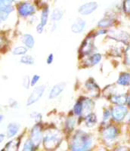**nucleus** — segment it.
<instances>
[{"instance_id": "f257e3e1", "label": "nucleus", "mask_w": 130, "mask_h": 151, "mask_svg": "<svg viewBox=\"0 0 130 151\" xmlns=\"http://www.w3.org/2000/svg\"><path fill=\"white\" fill-rule=\"evenodd\" d=\"M92 139L86 132L79 131L73 137L70 142L71 151H89L92 147Z\"/></svg>"}, {"instance_id": "f03ea898", "label": "nucleus", "mask_w": 130, "mask_h": 151, "mask_svg": "<svg viewBox=\"0 0 130 151\" xmlns=\"http://www.w3.org/2000/svg\"><path fill=\"white\" fill-rule=\"evenodd\" d=\"M61 141V134L59 131L55 129L48 130L43 137L44 147L48 150H53L58 147Z\"/></svg>"}, {"instance_id": "7ed1b4c3", "label": "nucleus", "mask_w": 130, "mask_h": 151, "mask_svg": "<svg viewBox=\"0 0 130 151\" xmlns=\"http://www.w3.org/2000/svg\"><path fill=\"white\" fill-rule=\"evenodd\" d=\"M45 91H46V86H36L34 89L32 90L30 95L28 98L27 101V105L31 106V105L36 103L43 97Z\"/></svg>"}, {"instance_id": "20e7f679", "label": "nucleus", "mask_w": 130, "mask_h": 151, "mask_svg": "<svg viewBox=\"0 0 130 151\" xmlns=\"http://www.w3.org/2000/svg\"><path fill=\"white\" fill-rule=\"evenodd\" d=\"M43 139V132H42L41 126L40 125H36L31 130L30 141H32L35 147H37L40 145Z\"/></svg>"}, {"instance_id": "39448f33", "label": "nucleus", "mask_w": 130, "mask_h": 151, "mask_svg": "<svg viewBox=\"0 0 130 151\" xmlns=\"http://www.w3.org/2000/svg\"><path fill=\"white\" fill-rule=\"evenodd\" d=\"M128 113V109L124 105H116L112 110L111 115L116 122H121L124 119Z\"/></svg>"}, {"instance_id": "423d86ee", "label": "nucleus", "mask_w": 130, "mask_h": 151, "mask_svg": "<svg viewBox=\"0 0 130 151\" xmlns=\"http://www.w3.org/2000/svg\"><path fill=\"white\" fill-rule=\"evenodd\" d=\"M18 13L21 17H29L35 13V7L30 2H22L21 5L18 6Z\"/></svg>"}, {"instance_id": "0eeeda50", "label": "nucleus", "mask_w": 130, "mask_h": 151, "mask_svg": "<svg viewBox=\"0 0 130 151\" xmlns=\"http://www.w3.org/2000/svg\"><path fill=\"white\" fill-rule=\"evenodd\" d=\"M103 137L107 141H112L118 134V130L113 125H109L105 128L102 132Z\"/></svg>"}, {"instance_id": "6e6552de", "label": "nucleus", "mask_w": 130, "mask_h": 151, "mask_svg": "<svg viewBox=\"0 0 130 151\" xmlns=\"http://www.w3.org/2000/svg\"><path fill=\"white\" fill-rule=\"evenodd\" d=\"M98 3L95 2H89L84 3L79 8V13L82 15H89L97 9Z\"/></svg>"}, {"instance_id": "1a4fd4ad", "label": "nucleus", "mask_w": 130, "mask_h": 151, "mask_svg": "<svg viewBox=\"0 0 130 151\" xmlns=\"http://www.w3.org/2000/svg\"><path fill=\"white\" fill-rule=\"evenodd\" d=\"M65 87H66V83H60L55 85L53 87L51 88L49 91V95L48 96H49L50 99H55V98H58L63 92Z\"/></svg>"}, {"instance_id": "9d476101", "label": "nucleus", "mask_w": 130, "mask_h": 151, "mask_svg": "<svg viewBox=\"0 0 130 151\" xmlns=\"http://www.w3.org/2000/svg\"><path fill=\"white\" fill-rule=\"evenodd\" d=\"M86 26V22L82 18L77 19L71 26V31L74 33H80L83 32Z\"/></svg>"}, {"instance_id": "9b49d317", "label": "nucleus", "mask_w": 130, "mask_h": 151, "mask_svg": "<svg viewBox=\"0 0 130 151\" xmlns=\"http://www.w3.org/2000/svg\"><path fill=\"white\" fill-rule=\"evenodd\" d=\"M12 1L9 0H0V13H7L10 14L13 11Z\"/></svg>"}, {"instance_id": "f8f14e48", "label": "nucleus", "mask_w": 130, "mask_h": 151, "mask_svg": "<svg viewBox=\"0 0 130 151\" xmlns=\"http://www.w3.org/2000/svg\"><path fill=\"white\" fill-rule=\"evenodd\" d=\"M20 130V125L17 122H11L8 125L7 127V137L9 138L14 137L17 135Z\"/></svg>"}, {"instance_id": "ddd939ff", "label": "nucleus", "mask_w": 130, "mask_h": 151, "mask_svg": "<svg viewBox=\"0 0 130 151\" xmlns=\"http://www.w3.org/2000/svg\"><path fill=\"white\" fill-rule=\"evenodd\" d=\"M20 143H21V141L17 138L11 140L5 144V147L2 150V151H17L19 146H20Z\"/></svg>"}, {"instance_id": "4468645a", "label": "nucleus", "mask_w": 130, "mask_h": 151, "mask_svg": "<svg viewBox=\"0 0 130 151\" xmlns=\"http://www.w3.org/2000/svg\"><path fill=\"white\" fill-rule=\"evenodd\" d=\"M111 101L116 105H124L128 101L126 94H117L111 97Z\"/></svg>"}, {"instance_id": "2eb2a0df", "label": "nucleus", "mask_w": 130, "mask_h": 151, "mask_svg": "<svg viewBox=\"0 0 130 151\" xmlns=\"http://www.w3.org/2000/svg\"><path fill=\"white\" fill-rule=\"evenodd\" d=\"M22 42L25 45L26 48H32L35 45V40L33 36L29 33H26L22 37Z\"/></svg>"}, {"instance_id": "dca6fc26", "label": "nucleus", "mask_w": 130, "mask_h": 151, "mask_svg": "<svg viewBox=\"0 0 130 151\" xmlns=\"http://www.w3.org/2000/svg\"><path fill=\"white\" fill-rule=\"evenodd\" d=\"M117 83L122 86H130V73H122L119 76Z\"/></svg>"}, {"instance_id": "f3484780", "label": "nucleus", "mask_w": 130, "mask_h": 151, "mask_svg": "<svg viewBox=\"0 0 130 151\" xmlns=\"http://www.w3.org/2000/svg\"><path fill=\"white\" fill-rule=\"evenodd\" d=\"M82 113L86 114V116L91 113V110H92L93 102L89 98H85L82 101Z\"/></svg>"}, {"instance_id": "a211bd4d", "label": "nucleus", "mask_w": 130, "mask_h": 151, "mask_svg": "<svg viewBox=\"0 0 130 151\" xmlns=\"http://www.w3.org/2000/svg\"><path fill=\"white\" fill-rule=\"evenodd\" d=\"M101 55L98 53L93 54L92 55H91L89 58L86 60V63H87L88 66H95L96 64H98L101 61Z\"/></svg>"}, {"instance_id": "6ab92c4d", "label": "nucleus", "mask_w": 130, "mask_h": 151, "mask_svg": "<svg viewBox=\"0 0 130 151\" xmlns=\"http://www.w3.org/2000/svg\"><path fill=\"white\" fill-rule=\"evenodd\" d=\"M81 49L82 51V53L85 54V55H88L89 53H90L93 50V42L92 41V40L88 39V40H85Z\"/></svg>"}, {"instance_id": "aec40b11", "label": "nucleus", "mask_w": 130, "mask_h": 151, "mask_svg": "<svg viewBox=\"0 0 130 151\" xmlns=\"http://www.w3.org/2000/svg\"><path fill=\"white\" fill-rule=\"evenodd\" d=\"M85 122H86V125H87L88 127H93L97 122V117H96L95 114H94V113L88 114L86 116V119H85Z\"/></svg>"}, {"instance_id": "412c9836", "label": "nucleus", "mask_w": 130, "mask_h": 151, "mask_svg": "<svg viewBox=\"0 0 130 151\" xmlns=\"http://www.w3.org/2000/svg\"><path fill=\"white\" fill-rule=\"evenodd\" d=\"M64 15V12L63 11L61 10L59 8H56L53 10V12H51V20L54 21H60L61 19L62 18Z\"/></svg>"}, {"instance_id": "4be33fe9", "label": "nucleus", "mask_w": 130, "mask_h": 151, "mask_svg": "<svg viewBox=\"0 0 130 151\" xmlns=\"http://www.w3.org/2000/svg\"><path fill=\"white\" fill-rule=\"evenodd\" d=\"M48 16H49V9H48V7H45L43 9V12H42L41 14V18H40V24L43 27H45L47 24Z\"/></svg>"}, {"instance_id": "5701e85b", "label": "nucleus", "mask_w": 130, "mask_h": 151, "mask_svg": "<svg viewBox=\"0 0 130 151\" xmlns=\"http://www.w3.org/2000/svg\"><path fill=\"white\" fill-rule=\"evenodd\" d=\"M113 38L115 40H118V41L121 42H126L129 38V35L126 33V32H124V31H120L118 33H116L113 34Z\"/></svg>"}, {"instance_id": "b1692460", "label": "nucleus", "mask_w": 130, "mask_h": 151, "mask_svg": "<svg viewBox=\"0 0 130 151\" xmlns=\"http://www.w3.org/2000/svg\"><path fill=\"white\" fill-rule=\"evenodd\" d=\"M34 58L33 57L30 55H24L20 59V62L21 64H26V65H32L34 64Z\"/></svg>"}, {"instance_id": "393cba45", "label": "nucleus", "mask_w": 130, "mask_h": 151, "mask_svg": "<svg viewBox=\"0 0 130 151\" xmlns=\"http://www.w3.org/2000/svg\"><path fill=\"white\" fill-rule=\"evenodd\" d=\"M27 52V48L25 46H17L13 49L12 53L14 55H24Z\"/></svg>"}, {"instance_id": "a878e982", "label": "nucleus", "mask_w": 130, "mask_h": 151, "mask_svg": "<svg viewBox=\"0 0 130 151\" xmlns=\"http://www.w3.org/2000/svg\"><path fill=\"white\" fill-rule=\"evenodd\" d=\"M74 112L77 116L81 115L82 113V101H78L74 106Z\"/></svg>"}, {"instance_id": "bb28decb", "label": "nucleus", "mask_w": 130, "mask_h": 151, "mask_svg": "<svg viewBox=\"0 0 130 151\" xmlns=\"http://www.w3.org/2000/svg\"><path fill=\"white\" fill-rule=\"evenodd\" d=\"M35 146L30 141V139H28L25 141L23 147L22 151H35Z\"/></svg>"}, {"instance_id": "cd10ccee", "label": "nucleus", "mask_w": 130, "mask_h": 151, "mask_svg": "<svg viewBox=\"0 0 130 151\" xmlns=\"http://www.w3.org/2000/svg\"><path fill=\"white\" fill-rule=\"evenodd\" d=\"M113 21L110 18H104L98 22V27H110L112 25Z\"/></svg>"}, {"instance_id": "c85d7f7f", "label": "nucleus", "mask_w": 130, "mask_h": 151, "mask_svg": "<svg viewBox=\"0 0 130 151\" xmlns=\"http://www.w3.org/2000/svg\"><path fill=\"white\" fill-rule=\"evenodd\" d=\"M75 123V119H74V117H70V118L67 119V121H66V128H67V129H68L69 131H71L74 129Z\"/></svg>"}, {"instance_id": "c756f323", "label": "nucleus", "mask_w": 130, "mask_h": 151, "mask_svg": "<svg viewBox=\"0 0 130 151\" xmlns=\"http://www.w3.org/2000/svg\"><path fill=\"white\" fill-rule=\"evenodd\" d=\"M30 79L29 76H25L23 79L22 81V85L25 88H29L30 86Z\"/></svg>"}, {"instance_id": "7c9ffc66", "label": "nucleus", "mask_w": 130, "mask_h": 151, "mask_svg": "<svg viewBox=\"0 0 130 151\" xmlns=\"http://www.w3.org/2000/svg\"><path fill=\"white\" fill-rule=\"evenodd\" d=\"M40 76L39 75H37V74H35V75L32 76V79H31V81H30V86H35L36 84H37V83L40 81Z\"/></svg>"}, {"instance_id": "2f4dec72", "label": "nucleus", "mask_w": 130, "mask_h": 151, "mask_svg": "<svg viewBox=\"0 0 130 151\" xmlns=\"http://www.w3.org/2000/svg\"><path fill=\"white\" fill-rule=\"evenodd\" d=\"M123 9L125 12L130 14V1H126L124 2V5H123Z\"/></svg>"}, {"instance_id": "473e14b6", "label": "nucleus", "mask_w": 130, "mask_h": 151, "mask_svg": "<svg viewBox=\"0 0 130 151\" xmlns=\"http://www.w3.org/2000/svg\"><path fill=\"white\" fill-rule=\"evenodd\" d=\"M110 115H111L110 112L108 110H105V111H104V115H103V119H104V122H106V120L109 119Z\"/></svg>"}, {"instance_id": "72a5a7b5", "label": "nucleus", "mask_w": 130, "mask_h": 151, "mask_svg": "<svg viewBox=\"0 0 130 151\" xmlns=\"http://www.w3.org/2000/svg\"><path fill=\"white\" fill-rule=\"evenodd\" d=\"M31 117H32V118H33V119H35L36 120L40 121V119H42V115L40 114V113L35 112V113H31Z\"/></svg>"}, {"instance_id": "f704fd0d", "label": "nucleus", "mask_w": 130, "mask_h": 151, "mask_svg": "<svg viewBox=\"0 0 130 151\" xmlns=\"http://www.w3.org/2000/svg\"><path fill=\"white\" fill-rule=\"evenodd\" d=\"M6 45V40H5V37L2 36H0V49L3 48Z\"/></svg>"}, {"instance_id": "c9c22d12", "label": "nucleus", "mask_w": 130, "mask_h": 151, "mask_svg": "<svg viewBox=\"0 0 130 151\" xmlns=\"http://www.w3.org/2000/svg\"><path fill=\"white\" fill-rule=\"evenodd\" d=\"M54 60V55L52 53L49 54L46 58V63L48 64H51Z\"/></svg>"}, {"instance_id": "e433bc0d", "label": "nucleus", "mask_w": 130, "mask_h": 151, "mask_svg": "<svg viewBox=\"0 0 130 151\" xmlns=\"http://www.w3.org/2000/svg\"><path fill=\"white\" fill-rule=\"evenodd\" d=\"M44 27H43V25H42L41 24H39L37 25V27H36V31H37L38 33H42L43 32V30H44Z\"/></svg>"}, {"instance_id": "4c0bfd02", "label": "nucleus", "mask_w": 130, "mask_h": 151, "mask_svg": "<svg viewBox=\"0 0 130 151\" xmlns=\"http://www.w3.org/2000/svg\"><path fill=\"white\" fill-rule=\"evenodd\" d=\"M116 151H129L127 147H118L116 150Z\"/></svg>"}, {"instance_id": "58836bf2", "label": "nucleus", "mask_w": 130, "mask_h": 151, "mask_svg": "<svg viewBox=\"0 0 130 151\" xmlns=\"http://www.w3.org/2000/svg\"><path fill=\"white\" fill-rule=\"evenodd\" d=\"M5 135L4 134H0V144L4 141Z\"/></svg>"}, {"instance_id": "ea45409f", "label": "nucleus", "mask_w": 130, "mask_h": 151, "mask_svg": "<svg viewBox=\"0 0 130 151\" xmlns=\"http://www.w3.org/2000/svg\"><path fill=\"white\" fill-rule=\"evenodd\" d=\"M4 119V116L3 115H2V114H0V123L2 122V120H3Z\"/></svg>"}, {"instance_id": "a19ab883", "label": "nucleus", "mask_w": 130, "mask_h": 151, "mask_svg": "<svg viewBox=\"0 0 130 151\" xmlns=\"http://www.w3.org/2000/svg\"><path fill=\"white\" fill-rule=\"evenodd\" d=\"M128 104H129V106H130V96L128 97Z\"/></svg>"}]
</instances>
